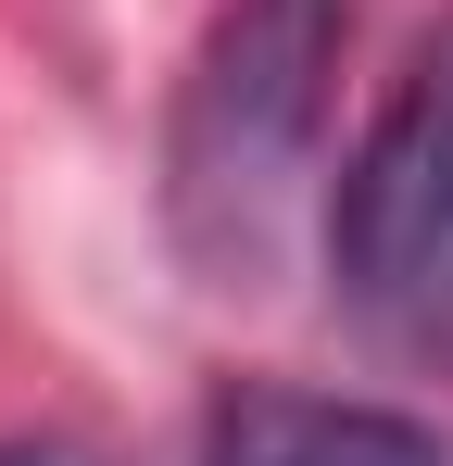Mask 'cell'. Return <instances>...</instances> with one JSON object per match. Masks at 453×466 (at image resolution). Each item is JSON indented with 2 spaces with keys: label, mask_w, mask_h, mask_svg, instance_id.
<instances>
[{
  "label": "cell",
  "mask_w": 453,
  "mask_h": 466,
  "mask_svg": "<svg viewBox=\"0 0 453 466\" xmlns=\"http://www.w3.org/2000/svg\"><path fill=\"white\" fill-rule=\"evenodd\" d=\"M353 51V0H226L164 114V228L202 290H252L302 215L327 139V88Z\"/></svg>",
  "instance_id": "6da1fadb"
},
{
  "label": "cell",
  "mask_w": 453,
  "mask_h": 466,
  "mask_svg": "<svg viewBox=\"0 0 453 466\" xmlns=\"http://www.w3.org/2000/svg\"><path fill=\"white\" fill-rule=\"evenodd\" d=\"M327 265L378 353L453 379V38L353 139L340 202H327Z\"/></svg>",
  "instance_id": "7a4b0ae2"
},
{
  "label": "cell",
  "mask_w": 453,
  "mask_h": 466,
  "mask_svg": "<svg viewBox=\"0 0 453 466\" xmlns=\"http://www.w3.org/2000/svg\"><path fill=\"white\" fill-rule=\"evenodd\" d=\"M202 466H453V441L428 416L340 403V390H226Z\"/></svg>",
  "instance_id": "3957f363"
},
{
  "label": "cell",
  "mask_w": 453,
  "mask_h": 466,
  "mask_svg": "<svg viewBox=\"0 0 453 466\" xmlns=\"http://www.w3.org/2000/svg\"><path fill=\"white\" fill-rule=\"evenodd\" d=\"M0 466H101V454H76V441H0Z\"/></svg>",
  "instance_id": "277c9868"
}]
</instances>
